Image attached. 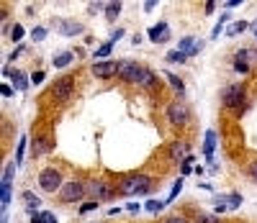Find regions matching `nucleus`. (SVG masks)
<instances>
[{
    "instance_id": "nucleus-12",
    "label": "nucleus",
    "mask_w": 257,
    "mask_h": 223,
    "mask_svg": "<svg viewBox=\"0 0 257 223\" xmlns=\"http://www.w3.org/2000/svg\"><path fill=\"white\" fill-rule=\"evenodd\" d=\"M149 39H152V44H165V41H170V26L165 24V21L155 24L152 29H149Z\"/></svg>"
},
{
    "instance_id": "nucleus-23",
    "label": "nucleus",
    "mask_w": 257,
    "mask_h": 223,
    "mask_svg": "<svg viewBox=\"0 0 257 223\" xmlns=\"http://www.w3.org/2000/svg\"><path fill=\"white\" fill-rule=\"evenodd\" d=\"M24 200H26V205H29V213H36V208L41 205V200L34 192H24Z\"/></svg>"
},
{
    "instance_id": "nucleus-25",
    "label": "nucleus",
    "mask_w": 257,
    "mask_h": 223,
    "mask_svg": "<svg viewBox=\"0 0 257 223\" xmlns=\"http://www.w3.org/2000/svg\"><path fill=\"white\" fill-rule=\"evenodd\" d=\"M24 151H26V136L18 141V149H16V164L21 167V162H24Z\"/></svg>"
},
{
    "instance_id": "nucleus-33",
    "label": "nucleus",
    "mask_w": 257,
    "mask_h": 223,
    "mask_svg": "<svg viewBox=\"0 0 257 223\" xmlns=\"http://www.w3.org/2000/svg\"><path fill=\"white\" fill-rule=\"evenodd\" d=\"M100 203H95V200H90V203H82L80 205V213H90V210H95Z\"/></svg>"
},
{
    "instance_id": "nucleus-18",
    "label": "nucleus",
    "mask_w": 257,
    "mask_h": 223,
    "mask_svg": "<svg viewBox=\"0 0 257 223\" xmlns=\"http://www.w3.org/2000/svg\"><path fill=\"white\" fill-rule=\"evenodd\" d=\"M80 31H82V26L77 24V21H64L62 29H59V34H62V36H77Z\"/></svg>"
},
{
    "instance_id": "nucleus-46",
    "label": "nucleus",
    "mask_w": 257,
    "mask_h": 223,
    "mask_svg": "<svg viewBox=\"0 0 257 223\" xmlns=\"http://www.w3.org/2000/svg\"><path fill=\"white\" fill-rule=\"evenodd\" d=\"M0 223H8V220H6V215H3V220H0Z\"/></svg>"
},
{
    "instance_id": "nucleus-1",
    "label": "nucleus",
    "mask_w": 257,
    "mask_h": 223,
    "mask_svg": "<svg viewBox=\"0 0 257 223\" xmlns=\"http://www.w3.org/2000/svg\"><path fill=\"white\" fill-rule=\"evenodd\" d=\"M118 77L126 85L139 87V90H162V87H160V77L149 70V67H144L139 62H121Z\"/></svg>"
},
{
    "instance_id": "nucleus-45",
    "label": "nucleus",
    "mask_w": 257,
    "mask_h": 223,
    "mask_svg": "<svg viewBox=\"0 0 257 223\" xmlns=\"http://www.w3.org/2000/svg\"><path fill=\"white\" fill-rule=\"evenodd\" d=\"M249 29L254 31V36H257V21H254V24H249Z\"/></svg>"
},
{
    "instance_id": "nucleus-41",
    "label": "nucleus",
    "mask_w": 257,
    "mask_h": 223,
    "mask_svg": "<svg viewBox=\"0 0 257 223\" xmlns=\"http://www.w3.org/2000/svg\"><path fill=\"white\" fill-rule=\"evenodd\" d=\"M126 210H128V213H139L142 208H139V203H128V205H126Z\"/></svg>"
},
{
    "instance_id": "nucleus-42",
    "label": "nucleus",
    "mask_w": 257,
    "mask_h": 223,
    "mask_svg": "<svg viewBox=\"0 0 257 223\" xmlns=\"http://www.w3.org/2000/svg\"><path fill=\"white\" fill-rule=\"evenodd\" d=\"M121 36H123V29H116V31H113V36H111V41L116 44V41H118Z\"/></svg>"
},
{
    "instance_id": "nucleus-35",
    "label": "nucleus",
    "mask_w": 257,
    "mask_h": 223,
    "mask_svg": "<svg viewBox=\"0 0 257 223\" xmlns=\"http://www.w3.org/2000/svg\"><path fill=\"white\" fill-rule=\"evenodd\" d=\"M190 167H193V157H188L185 162H183V167H180V174L185 177V174H190Z\"/></svg>"
},
{
    "instance_id": "nucleus-24",
    "label": "nucleus",
    "mask_w": 257,
    "mask_h": 223,
    "mask_svg": "<svg viewBox=\"0 0 257 223\" xmlns=\"http://www.w3.org/2000/svg\"><path fill=\"white\" fill-rule=\"evenodd\" d=\"M121 3H108V6H105V18H108V21H116L118 18V13H121Z\"/></svg>"
},
{
    "instance_id": "nucleus-21",
    "label": "nucleus",
    "mask_w": 257,
    "mask_h": 223,
    "mask_svg": "<svg viewBox=\"0 0 257 223\" xmlns=\"http://www.w3.org/2000/svg\"><path fill=\"white\" fill-rule=\"evenodd\" d=\"M111 52H113V41H105L93 52V57H95V62H103V57H108Z\"/></svg>"
},
{
    "instance_id": "nucleus-40",
    "label": "nucleus",
    "mask_w": 257,
    "mask_h": 223,
    "mask_svg": "<svg viewBox=\"0 0 257 223\" xmlns=\"http://www.w3.org/2000/svg\"><path fill=\"white\" fill-rule=\"evenodd\" d=\"M203 8H206V13H208V16H211V13H213V11H216V3H213V0H208V3H206V6H203Z\"/></svg>"
},
{
    "instance_id": "nucleus-8",
    "label": "nucleus",
    "mask_w": 257,
    "mask_h": 223,
    "mask_svg": "<svg viewBox=\"0 0 257 223\" xmlns=\"http://www.w3.org/2000/svg\"><path fill=\"white\" fill-rule=\"evenodd\" d=\"M88 195H93L95 203H105V200H111L116 195V187H111L108 182H103V180H95L88 185Z\"/></svg>"
},
{
    "instance_id": "nucleus-34",
    "label": "nucleus",
    "mask_w": 257,
    "mask_h": 223,
    "mask_svg": "<svg viewBox=\"0 0 257 223\" xmlns=\"http://www.w3.org/2000/svg\"><path fill=\"white\" fill-rule=\"evenodd\" d=\"M31 36H34V41H44V39H47V29H41V26H39V29H34Z\"/></svg>"
},
{
    "instance_id": "nucleus-11",
    "label": "nucleus",
    "mask_w": 257,
    "mask_h": 223,
    "mask_svg": "<svg viewBox=\"0 0 257 223\" xmlns=\"http://www.w3.org/2000/svg\"><path fill=\"white\" fill-rule=\"evenodd\" d=\"M203 47H206V44H203V39H198V36H185V39H180V52H183L185 57H196Z\"/></svg>"
},
{
    "instance_id": "nucleus-10",
    "label": "nucleus",
    "mask_w": 257,
    "mask_h": 223,
    "mask_svg": "<svg viewBox=\"0 0 257 223\" xmlns=\"http://www.w3.org/2000/svg\"><path fill=\"white\" fill-rule=\"evenodd\" d=\"M188 151H190V144L185 139H178V141H173V144L167 146V157H170V162H180V159L185 162L190 157Z\"/></svg>"
},
{
    "instance_id": "nucleus-26",
    "label": "nucleus",
    "mask_w": 257,
    "mask_h": 223,
    "mask_svg": "<svg viewBox=\"0 0 257 223\" xmlns=\"http://www.w3.org/2000/svg\"><path fill=\"white\" fill-rule=\"evenodd\" d=\"M234 70H237L239 75H252V67H247V64L239 62V59H234Z\"/></svg>"
},
{
    "instance_id": "nucleus-29",
    "label": "nucleus",
    "mask_w": 257,
    "mask_h": 223,
    "mask_svg": "<svg viewBox=\"0 0 257 223\" xmlns=\"http://www.w3.org/2000/svg\"><path fill=\"white\" fill-rule=\"evenodd\" d=\"M185 59H188V57H185L183 52H167V62H180V64H183Z\"/></svg>"
},
{
    "instance_id": "nucleus-14",
    "label": "nucleus",
    "mask_w": 257,
    "mask_h": 223,
    "mask_svg": "<svg viewBox=\"0 0 257 223\" xmlns=\"http://www.w3.org/2000/svg\"><path fill=\"white\" fill-rule=\"evenodd\" d=\"M6 77H11L13 80V87H16V90H26V87H29V82H26V75L24 72H21V70H6Z\"/></svg>"
},
{
    "instance_id": "nucleus-20",
    "label": "nucleus",
    "mask_w": 257,
    "mask_h": 223,
    "mask_svg": "<svg viewBox=\"0 0 257 223\" xmlns=\"http://www.w3.org/2000/svg\"><path fill=\"white\" fill-rule=\"evenodd\" d=\"M193 223H224V218L216 215V213H196Z\"/></svg>"
},
{
    "instance_id": "nucleus-16",
    "label": "nucleus",
    "mask_w": 257,
    "mask_h": 223,
    "mask_svg": "<svg viewBox=\"0 0 257 223\" xmlns=\"http://www.w3.org/2000/svg\"><path fill=\"white\" fill-rule=\"evenodd\" d=\"M213 149H216V131H206V139H203V154L211 159L213 157Z\"/></svg>"
},
{
    "instance_id": "nucleus-5",
    "label": "nucleus",
    "mask_w": 257,
    "mask_h": 223,
    "mask_svg": "<svg viewBox=\"0 0 257 223\" xmlns=\"http://www.w3.org/2000/svg\"><path fill=\"white\" fill-rule=\"evenodd\" d=\"M88 195V185H85L82 180H70L67 185H64L59 192H57V197H59V203H64V205H72V203H80V200Z\"/></svg>"
},
{
    "instance_id": "nucleus-31",
    "label": "nucleus",
    "mask_w": 257,
    "mask_h": 223,
    "mask_svg": "<svg viewBox=\"0 0 257 223\" xmlns=\"http://www.w3.org/2000/svg\"><path fill=\"white\" fill-rule=\"evenodd\" d=\"M247 174H249V180L257 182V159H252V162L247 164Z\"/></svg>"
},
{
    "instance_id": "nucleus-22",
    "label": "nucleus",
    "mask_w": 257,
    "mask_h": 223,
    "mask_svg": "<svg viewBox=\"0 0 257 223\" xmlns=\"http://www.w3.org/2000/svg\"><path fill=\"white\" fill-rule=\"evenodd\" d=\"M247 29H249L247 21H237V24H231V26L226 29V34H229V36H239V34H244Z\"/></svg>"
},
{
    "instance_id": "nucleus-17",
    "label": "nucleus",
    "mask_w": 257,
    "mask_h": 223,
    "mask_svg": "<svg viewBox=\"0 0 257 223\" xmlns=\"http://www.w3.org/2000/svg\"><path fill=\"white\" fill-rule=\"evenodd\" d=\"M72 62H75V52H62V54L54 57V67H57V70H64V67H70Z\"/></svg>"
},
{
    "instance_id": "nucleus-30",
    "label": "nucleus",
    "mask_w": 257,
    "mask_h": 223,
    "mask_svg": "<svg viewBox=\"0 0 257 223\" xmlns=\"http://www.w3.org/2000/svg\"><path fill=\"white\" fill-rule=\"evenodd\" d=\"M180 190H183V177H180V180H178V182L173 185V192H170V197H167V203H173V200L178 197V192H180Z\"/></svg>"
},
{
    "instance_id": "nucleus-27",
    "label": "nucleus",
    "mask_w": 257,
    "mask_h": 223,
    "mask_svg": "<svg viewBox=\"0 0 257 223\" xmlns=\"http://www.w3.org/2000/svg\"><path fill=\"white\" fill-rule=\"evenodd\" d=\"M144 208H147L149 213H157V210H162V208H165V203H162V200H149V203H147Z\"/></svg>"
},
{
    "instance_id": "nucleus-19",
    "label": "nucleus",
    "mask_w": 257,
    "mask_h": 223,
    "mask_svg": "<svg viewBox=\"0 0 257 223\" xmlns=\"http://www.w3.org/2000/svg\"><path fill=\"white\" fill-rule=\"evenodd\" d=\"M31 146H34V157H36V154H47V151L52 149V141H47V139H41V136H34Z\"/></svg>"
},
{
    "instance_id": "nucleus-44",
    "label": "nucleus",
    "mask_w": 257,
    "mask_h": 223,
    "mask_svg": "<svg viewBox=\"0 0 257 223\" xmlns=\"http://www.w3.org/2000/svg\"><path fill=\"white\" fill-rule=\"evenodd\" d=\"M0 90H3V95H6V98H11V95H13V87H8V85H3Z\"/></svg>"
},
{
    "instance_id": "nucleus-4",
    "label": "nucleus",
    "mask_w": 257,
    "mask_h": 223,
    "mask_svg": "<svg viewBox=\"0 0 257 223\" xmlns=\"http://www.w3.org/2000/svg\"><path fill=\"white\" fill-rule=\"evenodd\" d=\"M165 116H167L170 126H173V128H178V131H183V128L190 123V108H188L185 103H180V100H173V103L167 105Z\"/></svg>"
},
{
    "instance_id": "nucleus-2",
    "label": "nucleus",
    "mask_w": 257,
    "mask_h": 223,
    "mask_svg": "<svg viewBox=\"0 0 257 223\" xmlns=\"http://www.w3.org/2000/svg\"><path fill=\"white\" fill-rule=\"evenodd\" d=\"M221 105L229 110L234 118H242L244 110L249 108L247 87H244V85H226L224 90H221Z\"/></svg>"
},
{
    "instance_id": "nucleus-36",
    "label": "nucleus",
    "mask_w": 257,
    "mask_h": 223,
    "mask_svg": "<svg viewBox=\"0 0 257 223\" xmlns=\"http://www.w3.org/2000/svg\"><path fill=\"white\" fill-rule=\"evenodd\" d=\"M242 205V197L239 195H229V208H239Z\"/></svg>"
},
{
    "instance_id": "nucleus-32",
    "label": "nucleus",
    "mask_w": 257,
    "mask_h": 223,
    "mask_svg": "<svg viewBox=\"0 0 257 223\" xmlns=\"http://www.w3.org/2000/svg\"><path fill=\"white\" fill-rule=\"evenodd\" d=\"M162 223H190V220H188L185 215H167Z\"/></svg>"
},
{
    "instance_id": "nucleus-43",
    "label": "nucleus",
    "mask_w": 257,
    "mask_h": 223,
    "mask_svg": "<svg viewBox=\"0 0 257 223\" xmlns=\"http://www.w3.org/2000/svg\"><path fill=\"white\" fill-rule=\"evenodd\" d=\"M44 223H57V215L54 213H44Z\"/></svg>"
},
{
    "instance_id": "nucleus-38",
    "label": "nucleus",
    "mask_w": 257,
    "mask_h": 223,
    "mask_svg": "<svg viewBox=\"0 0 257 223\" xmlns=\"http://www.w3.org/2000/svg\"><path fill=\"white\" fill-rule=\"evenodd\" d=\"M31 223H44V213H31Z\"/></svg>"
},
{
    "instance_id": "nucleus-37",
    "label": "nucleus",
    "mask_w": 257,
    "mask_h": 223,
    "mask_svg": "<svg viewBox=\"0 0 257 223\" xmlns=\"http://www.w3.org/2000/svg\"><path fill=\"white\" fill-rule=\"evenodd\" d=\"M31 82H34V85L44 82V72H34V75H31Z\"/></svg>"
},
{
    "instance_id": "nucleus-15",
    "label": "nucleus",
    "mask_w": 257,
    "mask_h": 223,
    "mask_svg": "<svg viewBox=\"0 0 257 223\" xmlns=\"http://www.w3.org/2000/svg\"><path fill=\"white\" fill-rule=\"evenodd\" d=\"M165 77H167L170 87H173V93H175L178 98H183V93H185V82H183V80H180L178 75H173V72H167Z\"/></svg>"
},
{
    "instance_id": "nucleus-7",
    "label": "nucleus",
    "mask_w": 257,
    "mask_h": 223,
    "mask_svg": "<svg viewBox=\"0 0 257 223\" xmlns=\"http://www.w3.org/2000/svg\"><path fill=\"white\" fill-rule=\"evenodd\" d=\"M39 187L44 192H59L64 185H62V172L57 167H47L39 172Z\"/></svg>"
},
{
    "instance_id": "nucleus-9",
    "label": "nucleus",
    "mask_w": 257,
    "mask_h": 223,
    "mask_svg": "<svg viewBox=\"0 0 257 223\" xmlns=\"http://www.w3.org/2000/svg\"><path fill=\"white\" fill-rule=\"evenodd\" d=\"M118 70H121V62H95L93 64V75L98 77V80H111L113 75H118Z\"/></svg>"
},
{
    "instance_id": "nucleus-13",
    "label": "nucleus",
    "mask_w": 257,
    "mask_h": 223,
    "mask_svg": "<svg viewBox=\"0 0 257 223\" xmlns=\"http://www.w3.org/2000/svg\"><path fill=\"white\" fill-rule=\"evenodd\" d=\"M234 59L244 62L247 67H252V70H254V67H257V49H239V52H237V57H234Z\"/></svg>"
},
{
    "instance_id": "nucleus-28",
    "label": "nucleus",
    "mask_w": 257,
    "mask_h": 223,
    "mask_svg": "<svg viewBox=\"0 0 257 223\" xmlns=\"http://www.w3.org/2000/svg\"><path fill=\"white\" fill-rule=\"evenodd\" d=\"M11 39H13V41H21V39H24V26H21V24L11 26Z\"/></svg>"
},
{
    "instance_id": "nucleus-3",
    "label": "nucleus",
    "mask_w": 257,
    "mask_h": 223,
    "mask_svg": "<svg viewBox=\"0 0 257 223\" xmlns=\"http://www.w3.org/2000/svg\"><path fill=\"white\" fill-rule=\"evenodd\" d=\"M155 187V180L144 172H134V174H126L118 180L116 185V192L123 195V197H134V195H144V192H152Z\"/></svg>"
},
{
    "instance_id": "nucleus-6",
    "label": "nucleus",
    "mask_w": 257,
    "mask_h": 223,
    "mask_svg": "<svg viewBox=\"0 0 257 223\" xmlns=\"http://www.w3.org/2000/svg\"><path fill=\"white\" fill-rule=\"evenodd\" d=\"M77 90V82H75V75H62L54 85H52V98L57 103H67Z\"/></svg>"
},
{
    "instance_id": "nucleus-39",
    "label": "nucleus",
    "mask_w": 257,
    "mask_h": 223,
    "mask_svg": "<svg viewBox=\"0 0 257 223\" xmlns=\"http://www.w3.org/2000/svg\"><path fill=\"white\" fill-rule=\"evenodd\" d=\"M100 8H105V6H100V3H90V6H88V13L93 16V13H98Z\"/></svg>"
}]
</instances>
